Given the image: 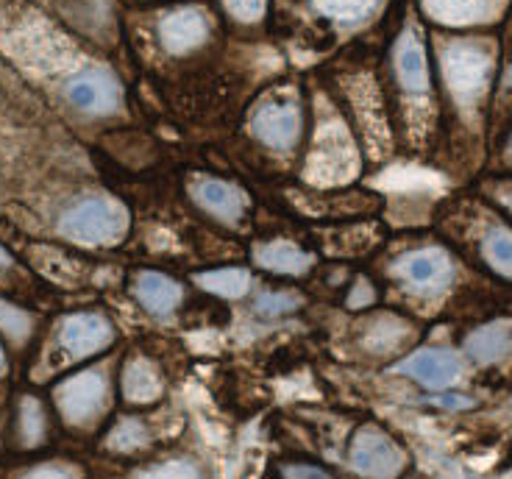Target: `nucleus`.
<instances>
[{"label":"nucleus","mask_w":512,"mask_h":479,"mask_svg":"<svg viewBox=\"0 0 512 479\" xmlns=\"http://www.w3.org/2000/svg\"><path fill=\"white\" fill-rule=\"evenodd\" d=\"M412 340V326L401 321L398 315H379L368 332H365V343L371 346L376 354H393V351L404 349Z\"/></svg>","instance_id":"nucleus-18"},{"label":"nucleus","mask_w":512,"mask_h":479,"mask_svg":"<svg viewBox=\"0 0 512 479\" xmlns=\"http://www.w3.org/2000/svg\"><path fill=\"white\" fill-rule=\"evenodd\" d=\"M254 259L259 268L282 276H304L315 265V257L287 240H273L254 248Z\"/></svg>","instance_id":"nucleus-15"},{"label":"nucleus","mask_w":512,"mask_h":479,"mask_svg":"<svg viewBox=\"0 0 512 479\" xmlns=\"http://www.w3.org/2000/svg\"><path fill=\"white\" fill-rule=\"evenodd\" d=\"M423 12L440 26L468 28L490 17V0H423Z\"/></svg>","instance_id":"nucleus-16"},{"label":"nucleus","mask_w":512,"mask_h":479,"mask_svg":"<svg viewBox=\"0 0 512 479\" xmlns=\"http://www.w3.org/2000/svg\"><path fill=\"white\" fill-rule=\"evenodd\" d=\"M373 304V287L365 282V279H359L354 290H351V298H348V307L351 310H362V307H368Z\"/></svg>","instance_id":"nucleus-28"},{"label":"nucleus","mask_w":512,"mask_h":479,"mask_svg":"<svg viewBox=\"0 0 512 479\" xmlns=\"http://www.w3.org/2000/svg\"><path fill=\"white\" fill-rule=\"evenodd\" d=\"M0 329L12 340H26L28 332H31V315L17 310L12 304H6V301H0Z\"/></svg>","instance_id":"nucleus-24"},{"label":"nucleus","mask_w":512,"mask_h":479,"mask_svg":"<svg viewBox=\"0 0 512 479\" xmlns=\"http://www.w3.org/2000/svg\"><path fill=\"white\" fill-rule=\"evenodd\" d=\"M123 396H126L128 404H137V407H145V404H154L162 399L165 393V382H162V374L151 360L145 357H131L123 368Z\"/></svg>","instance_id":"nucleus-13"},{"label":"nucleus","mask_w":512,"mask_h":479,"mask_svg":"<svg viewBox=\"0 0 512 479\" xmlns=\"http://www.w3.org/2000/svg\"><path fill=\"white\" fill-rule=\"evenodd\" d=\"M396 371L398 374H407L412 379H418L426 388L443 390L460 376V360L451 351L421 349L415 351L412 357H407L404 363H398Z\"/></svg>","instance_id":"nucleus-11"},{"label":"nucleus","mask_w":512,"mask_h":479,"mask_svg":"<svg viewBox=\"0 0 512 479\" xmlns=\"http://www.w3.org/2000/svg\"><path fill=\"white\" fill-rule=\"evenodd\" d=\"M209 37L206 14L198 9H176L162 17L159 23V42L170 53H190L204 45Z\"/></svg>","instance_id":"nucleus-10"},{"label":"nucleus","mask_w":512,"mask_h":479,"mask_svg":"<svg viewBox=\"0 0 512 479\" xmlns=\"http://www.w3.org/2000/svg\"><path fill=\"white\" fill-rule=\"evenodd\" d=\"M507 204H510V209H512V193L507 195Z\"/></svg>","instance_id":"nucleus-32"},{"label":"nucleus","mask_w":512,"mask_h":479,"mask_svg":"<svg viewBox=\"0 0 512 479\" xmlns=\"http://www.w3.org/2000/svg\"><path fill=\"white\" fill-rule=\"evenodd\" d=\"M351 466L362 477H396L404 468V452L384 429L362 427L351 438Z\"/></svg>","instance_id":"nucleus-5"},{"label":"nucleus","mask_w":512,"mask_h":479,"mask_svg":"<svg viewBox=\"0 0 512 479\" xmlns=\"http://www.w3.org/2000/svg\"><path fill=\"white\" fill-rule=\"evenodd\" d=\"M440 70L454 104L476 109L493 81V51L482 42H451L440 53Z\"/></svg>","instance_id":"nucleus-1"},{"label":"nucleus","mask_w":512,"mask_h":479,"mask_svg":"<svg viewBox=\"0 0 512 479\" xmlns=\"http://www.w3.org/2000/svg\"><path fill=\"white\" fill-rule=\"evenodd\" d=\"M67 101L81 109V112H90V115H109L120 109V84L112 73L106 70H92L84 76L73 78L67 84Z\"/></svg>","instance_id":"nucleus-9"},{"label":"nucleus","mask_w":512,"mask_h":479,"mask_svg":"<svg viewBox=\"0 0 512 479\" xmlns=\"http://www.w3.org/2000/svg\"><path fill=\"white\" fill-rule=\"evenodd\" d=\"M109 449H115V452H137L142 446H148V432L142 427V421H134V418H123L115 429H112V435H109Z\"/></svg>","instance_id":"nucleus-22"},{"label":"nucleus","mask_w":512,"mask_h":479,"mask_svg":"<svg viewBox=\"0 0 512 479\" xmlns=\"http://www.w3.org/2000/svg\"><path fill=\"white\" fill-rule=\"evenodd\" d=\"M115 329L103 318L101 312H76L64 318L59 329V343L70 360H87L112 346Z\"/></svg>","instance_id":"nucleus-6"},{"label":"nucleus","mask_w":512,"mask_h":479,"mask_svg":"<svg viewBox=\"0 0 512 479\" xmlns=\"http://www.w3.org/2000/svg\"><path fill=\"white\" fill-rule=\"evenodd\" d=\"M482 259L490 265V271L499 273L501 279L512 282V232L504 226H496L482 240Z\"/></svg>","instance_id":"nucleus-20"},{"label":"nucleus","mask_w":512,"mask_h":479,"mask_svg":"<svg viewBox=\"0 0 512 479\" xmlns=\"http://www.w3.org/2000/svg\"><path fill=\"white\" fill-rule=\"evenodd\" d=\"M59 229L81 246H115L128 232V209L115 198L95 195L67 209Z\"/></svg>","instance_id":"nucleus-2"},{"label":"nucleus","mask_w":512,"mask_h":479,"mask_svg":"<svg viewBox=\"0 0 512 479\" xmlns=\"http://www.w3.org/2000/svg\"><path fill=\"white\" fill-rule=\"evenodd\" d=\"M45 413H42V404L37 399H23V410H20V435L26 446H37L45 438Z\"/></svg>","instance_id":"nucleus-23"},{"label":"nucleus","mask_w":512,"mask_h":479,"mask_svg":"<svg viewBox=\"0 0 512 479\" xmlns=\"http://www.w3.org/2000/svg\"><path fill=\"white\" fill-rule=\"evenodd\" d=\"M301 307V296L298 293H265V296H259L256 301V312H262V315H284V312H293Z\"/></svg>","instance_id":"nucleus-25"},{"label":"nucleus","mask_w":512,"mask_h":479,"mask_svg":"<svg viewBox=\"0 0 512 479\" xmlns=\"http://www.w3.org/2000/svg\"><path fill=\"white\" fill-rule=\"evenodd\" d=\"M134 298L142 304V310L151 312L154 318H167L179 310L181 304V287L165 276V273L156 271H142L134 279Z\"/></svg>","instance_id":"nucleus-12"},{"label":"nucleus","mask_w":512,"mask_h":479,"mask_svg":"<svg viewBox=\"0 0 512 479\" xmlns=\"http://www.w3.org/2000/svg\"><path fill=\"white\" fill-rule=\"evenodd\" d=\"M190 193L195 204H201L209 215H215L218 221L229 226H240L248 215V195L237 184L201 176L190 184Z\"/></svg>","instance_id":"nucleus-8"},{"label":"nucleus","mask_w":512,"mask_h":479,"mask_svg":"<svg viewBox=\"0 0 512 479\" xmlns=\"http://www.w3.org/2000/svg\"><path fill=\"white\" fill-rule=\"evenodd\" d=\"M396 273L401 276V282L415 290L418 296H435L443 293L451 279H454V265L443 251H418L398 262Z\"/></svg>","instance_id":"nucleus-7"},{"label":"nucleus","mask_w":512,"mask_h":479,"mask_svg":"<svg viewBox=\"0 0 512 479\" xmlns=\"http://www.w3.org/2000/svg\"><path fill=\"white\" fill-rule=\"evenodd\" d=\"M9 265H12V257H9V254H6V251H3V248H0V273L6 271V268H9Z\"/></svg>","instance_id":"nucleus-30"},{"label":"nucleus","mask_w":512,"mask_h":479,"mask_svg":"<svg viewBox=\"0 0 512 479\" xmlns=\"http://www.w3.org/2000/svg\"><path fill=\"white\" fill-rule=\"evenodd\" d=\"M223 6L240 23H259L265 17V0H223Z\"/></svg>","instance_id":"nucleus-26"},{"label":"nucleus","mask_w":512,"mask_h":479,"mask_svg":"<svg viewBox=\"0 0 512 479\" xmlns=\"http://www.w3.org/2000/svg\"><path fill=\"white\" fill-rule=\"evenodd\" d=\"M396 76L398 84L410 95H426L429 92V65L423 53L421 39L412 31L398 39L396 45Z\"/></svg>","instance_id":"nucleus-14"},{"label":"nucleus","mask_w":512,"mask_h":479,"mask_svg":"<svg viewBox=\"0 0 512 479\" xmlns=\"http://www.w3.org/2000/svg\"><path fill=\"white\" fill-rule=\"evenodd\" d=\"M468 357L479 365L501 363L512 354V326L510 324H487L479 326L474 335L465 340Z\"/></svg>","instance_id":"nucleus-17"},{"label":"nucleus","mask_w":512,"mask_h":479,"mask_svg":"<svg viewBox=\"0 0 512 479\" xmlns=\"http://www.w3.org/2000/svg\"><path fill=\"white\" fill-rule=\"evenodd\" d=\"M315 6L337 23L354 26V23H362L376 12L379 0H315Z\"/></svg>","instance_id":"nucleus-21"},{"label":"nucleus","mask_w":512,"mask_h":479,"mask_svg":"<svg viewBox=\"0 0 512 479\" xmlns=\"http://www.w3.org/2000/svg\"><path fill=\"white\" fill-rule=\"evenodd\" d=\"M56 407L62 418L70 424V427H90L106 410V402H109V382L103 371H81V374L70 376L67 382H62L56 393Z\"/></svg>","instance_id":"nucleus-3"},{"label":"nucleus","mask_w":512,"mask_h":479,"mask_svg":"<svg viewBox=\"0 0 512 479\" xmlns=\"http://www.w3.org/2000/svg\"><path fill=\"white\" fill-rule=\"evenodd\" d=\"M195 285L223 298H243L251 290V273L245 268H215L195 276Z\"/></svg>","instance_id":"nucleus-19"},{"label":"nucleus","mask_w":512,"mask_h":479,"mask_svg":"<svg viewBox=\"0 0 512 479\" xmlns=\"http://www.w3.org/2000/svg\"><path fill=\"white\" fill-rule=\"evenodd\" d=\"M142 477H198V468L181 460V463H165V466L148 468Z\"/></svg>","instance_id":"nucleus-27"},{"label":"nucleus","mask_w":512,"mask_h":479,"mask_svg":"<svg viewBox=\"0 0 512 479\" xmlns=\"http://www.w3.org/2000/svg\"><path fill=\"white\" fill-rule=\"evenodd\" d=\"M6 371V357H3V349H0V374Z\"/></svg>","instance_id":"nucleus-31"},{"label":"nucleus","mask_w":512,"mask_h":479,"mask_svg":"<svg viewBox=\"0 0 512 479\" xmlns=\"http://www.w3.org/2000/svg\"><path fill=\"white\" fill-rule=\"evenodd\" d=\"M251 129L256 140H262L273 151H290L304 131L301 106L295 98H270L254 112Z\"/></svg>","instance_id":"nucleus-4"},{"label":"nucleus","mask_w":512,"mask_h":479,"mask_svg":"<svg viewBox=\"0 0 512 479\" xmlns=\"http://www.w3.org/2000/svg\"><path fill=\"white\" fill-rule=\"evenodd\" d=\"M284 477H329V471L318 466H287Z\"/></svg>","instance_id":"nucleus-29"}]
</instances>
